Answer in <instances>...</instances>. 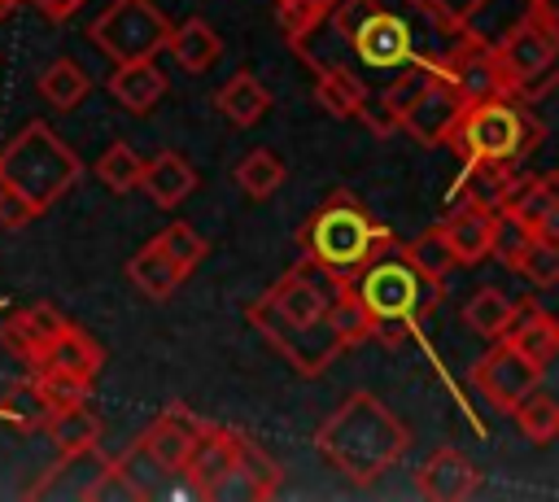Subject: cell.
Segmentation results:
<instances>
[{"label": "cell", "mask_w": 559, "mask_h": 502, "mask_svg": "<svg viewBox=\"0 0 559 502\" xmlns=\"http://www.w3.org/2000/svg\"><path fill=\"white\" fill-rule=\"evenodd\" d=\"M236 454H240V432L205 423L201 437H197V445H192V454L183 458L179 471L188 476L192 493L214 498V493H223L227 480H236Z\"/></svg>", "instance_id": "5bb4252c"}, {"label": "cell", "mask_w": 559, "mask_h": 502, "mask_svg": "<svg viewBox=\"0 0 559 502\" xmlns=\"http://www.w3.org/2000/svg\"><path fill=\"white\" fill-rule=\"evenodd\" d=\"M127 279H131V288L140 292V297H148V301H166V297H175V288L183 284V275L175 271V262L148 240V244H140L131 258H127Z\"/></svg>", "instance_id": "4316f807"}, {"label": "cell", "mask_w": 559, "mask_h": 502, "mask_svg": "<svg viewBox=\"0 0 559 502\" xmlns=\"http://www.w3.org/2000/svg\"><path fill=\"white\" fill-rule=\"evenodd\" d=\"M79 179H83L79 153L48 122H39V118L26 122L0 148V183H9L13 192H22L39 210H48L52 201H61Z\"/></svg>", "instance_id": "8992f818"}, {"label": "cell", "mask_w": 559, "mask_h": 502, "mask_svg": "<svg viewBox=\"0 0 559 502\" xmlns=\"http://www.w3.org/2000/svg\"><path fill=\"white\" fill-rule=\"evenodd\" d=\"M44 210L39 205H31L22 192H13L9 183H0V227L4 231H22L26 223H35Z\"/></svg>", "instance_id": "7bdbcfd3"}, {"label": "cell", "mask_w": 559, "mask_h": 502, "mask_svg": "<svg viewBox=\"0 0 559 502\" xmlns=\"http://www.w3.org/2000/svg\"><path fill=\"white\" fill-rule=\"evenodd\" d=\"M314 100H319L332 118L371 122V131H376L371 92H367V83H362L349 65H341V61H314Z\"/></svg>", "instance_id": "ac0fdd59"}, {"label": "cell", "mask_w": 559, "mask_h": 502, "mask_svg": "<svg viewBox=\"0 0 559 502\" xmlns=\"http://www.w3.org/2000/svg\"><path fill=\"white\" fill-rule=\"evenodd\" d=\"M166 48H170V57H175L188 74H205V70L223 57V39H218V31H214L205 17H183L179 26H170Z\"/></svg>", "instance_id": "d4e9b609"}, {"label": "cell", "mask_w": 559, "mask_h": 502, "mask_svg": "<svg viewBox=\"0 0 559 502\" xmlns=\"http://www.w3.org/2000/svg\"><path fill=\"white\" fill-rule=\"evenodd\" d=\"M26 4H31L44 22H52V26H57V22H66L70 13H79L87 0H26Z\"/></svg>", "instance_id": "ee69618b"}, {"label": "cell", "mask_w": 559, "mask_h": 502, "mask_svg": "<svg viewBox=\"0 0 559 502\" xmlns=\"http://www.w3.org/2000/svg\"><path fill=\"white\" fill-rule=\"evenodd\" d=\"M284 162H280V153H271V148H249L245 157H240V166H236V188L249 196V201H266L280 183H284Z\"/></svg>", "instance_id": "1f68e13d"}, {"label": "cell", "mask_w": 559, "mask_h": 502, "mask_svg": "<svg viewBox=\"0 0 559 502\" xmlns=\"http://www.w3.org/2000/svg\"><path fill=\"white\" fill-rule=\"evenodd\" d=\"M406 258H411L424 275H432V279H445V275L454 271V253H450L441 227H428L419 240H411V244H406Z\"/></svg>", "instance_id": "f35d334b"}, {"label": "cell", "mask_w": 559, "mask_h": 502, "mask_svg": "<svg viewBox=\"0 0 559 502\" xmlns=\"http://www.w3.org/2000/svg\"><path fill=\"white\" fill-rule=\"evenodd\" d=\"M201 428H205V423H201L188 406H166V410L144 428V437L135 441V450H131V454H148L157 467L179 471V467H183V458L192 454V445H197Z\"/></svg>", "instance_id": "2e32d148"}, {"label": "cell", "mask_w": 559, "mask_h": 502, "mask_svg": "<svg viewBox=\"0 0 559 502\" xmlns=\"http://www.w3.org/2000/svg\"><path fill=\"white\" fill-rule=\"evenodd\" d=\"M328 9H332V0H284V4H275V26L297 48L310 31H319V22L328 17Z\"/></svg>", "instance_id": "74e56055"}, {"label": "cell", "mask_w": 559, "mask_h": 502, "mask_svg": "<svg viewBox=\"0 0 559 502\" xmlns=\"http://www.w3.org/2000/svg\"><path fill=\"white\" fill-rule=\"evenodd\" d=\"M406 445H411L406 423L367 389L349 393L314 432V450L358 489H367L384 471H393L397 458L406 454Z\"/></svg>", "instance_id": "7a4b0ae2"}, {"label": "cell", "mask_w": 559, "mask_h": 502, "mask_svg": "<svg viewBox=\"0 0 559 502\" xmlns=\"http://www.w3.org/2000/svg\"><path fill=\"white\" fill-rule=\"evenodd\" d=\"M140 188L148 192V201H153V205L175 210L179 201H188V196H192V188H197V170H192V162H188L183 153L162 148V153L144 157Z\"/></svg>", "instance_id": "44dd1931"}, {"label": "cell", "mask_w": 559, "mask_h": 502, "mask_svg": "<svg viewBox=\"0 0 559 502\" xmlns=\"http://www.w3.org/2000/svg\"><path fill=\"white\" fill-rule=\"evenodd\" d=\"M166 35H170V17H166L153 0H114V4H105V13L92 17V26H87V39H92L96 52L109 57L114 65L157 57V52L166 48Z\"/></svg>", "instance_id": "9c48e42d"}, {"label": "cell", "mask_w": 559, "mask_h": 502, "mask_svg": "<svg viewBox=\"0 0 559 502\" xmlns=\"http://www.w3.org/2000/svg\"><path fill=\"white\" fill-rule=\"evenodd\" d=\"M493 214L480 205H454L437 227L454 253V266H480L489 258V236H493Z\"/></svg>", "instance_id": "d6986e66"}, {"label": "cell", "mask_w": 559, "mask_h": 502, "mask_svg": "<svg viewBox=\"0 0 559 502\" xmlns=\"http://www.w3.org/2000/svg\"><path fill=\"white\" fill-rule=\"evenodd\" d=\"M498 214L515 218L533 236H555L559 240V175L546 170V175L515 179V188L507 192V201H502Z\"/></svg>", "instance_id": "9a60e30c"}, {"label": "cell", "mask_w": 559, "mask_h": 502, "mask_svg": "<svg viewBox=\"0 0 559 502\" xmlns=\"http://www.w3.org/2000/svg\"><path fill=\"white\" fill-rule=\"evenodd\" d=\"M542 375H546V367L528 362L520 349H511V345L498 336L493 349L472 362V375H467V380H472V389H476L498 415H511V410L520 406V397L542 384Z\"/></svg>", "instance_id": "8fae6325"}, {"label": "cell", "mask_w": 559, "mask_h": 502, "mask_svg": "<svg viewBox=\"0 0 559 502\" xmlns=\"http://www.w3.org/2000/svg\"><path fill=\"white\" fill-rule=\"evenodd\" d=\"M511 415H515V428L524 432L528 445H550L555 432H559V402H555L542 384H537L533 393H524Z\"/></svg>", "instance_id": "4dcf8cb0"}, {"label": "cell", "mask_w": 559, "mask_h": 502, "mask_svg": "<svg viewBox=\"0 0 559 502\" xmlns=\"http://www.w3.org/2000/svg\"><path fill=\"white\" fill-rule=\"evenodd\" d=\"M502 340H507L511 349H520L528 362L550 367L555 354H559V323H555V314H546L542 306H515V319H511V327L502 332Z\"/></svg>", "instance_id": "603a6c76"}, {"label": "cell", "mask_w": 559, "mask_h": 502, "mask_svg": "<svg viewBox=\"0 0 559 502\" xmlns=\"http://www.w3.org/2000/svg\"><path fill=\"white\" fill-rule=\"evenodd\" d=\"M358 301L367 306L371 314V336L376 340H402L406 332L419 327V319L445 297V279H432L424 275L411 258H406V244L389 240L380 244L354 275H349Z\"/></svg>", "instance_id": "3957f363"}, {"label": "cell", "mask_w": 559, "mask_h": 502, "mask_svg": "<svg viewBox=\"0 0 559 502\" xmlns=\"http://www.w3.org/2000/svg\"><path fill=\"white\" fill-rule=\"evenodd\" d=\"M87 92H92V79L74 57H57L39 70V96L52 109H74V105L87 100Z\"/></svg>", "instance_id": "83f0119b"}, {"label": "cell", "mask_w": 559, "mask_h": 502, "mask_svg": "<svg viewBox=\"0 0 559 502\" xmlns=\"http://www.w3.org/2000/svg\"><path fill=\"white\" fill-rule=\"evenodd\" d=\"M389 240H393V231H389L380 218H371V210H367L354 192H345V188L328 192V196L306 214V223L297 227L301 253L314 258L319 266L336 271V275H354V271H358L380 244H389Z\"/></svg>", "instance_id": "277c9868"}, {"label": "cell", "mask_w": 559, "mask_h": 502, "mask_svg": "<svg viewBox=\"0 0 559 502\" xmlns=\"http://www.w3.org/2000/svg\"><path fill=\"white\" fill-rule=\"evenodd\" d=\"M105 87H109V96H114L122 109L148 113V109L166 96V74L157 70L153 57H144V61H122V65H114V74H109Z\"/></svg>", "instance_id": "cb8c5ba5"}, {"label": "cell", "mask_w": 559, "mask_h": 502, "mask_svg": "<svg viewBox=\"0 0 559 502\" xmlns=\"http://www.w3.org/2000/svg\"><path fill=\"white\" fill-rule=\"evenodd\" d=\"M153 244L175 262V271L188 279L201 262H205V253H210V244L197 236V227L192 223H183V218H175V223H166L157 236H153Z\"/></svg>", "instance_id": "836d02e7"}, {"label": "cell", "mask_w": 559, "mask_h": 502, "mask_svg": "<svg viewBox=\"0 0 559 502\" xmlns=\"http://www.w3.org/2000/svg\"><path fill=\"white\" fill-rule=\"evenodd\" d=\"M415 4H419V9L441 26V31H450V35H454V31L472 26V17H476L489 0H415Z\"/></svg>", "instance_id": "b9f144b4"}, {"label": "cell", "mask_w": 559, "mask_h": 502, "mask_svg": "<svg viewBox=\"0 0 559 502\" xmlns=\"http://www.w3.org/2000/svg\"><path fill=\"white\" fill-rule=\"evenodd\" d=\"M542 144V118L533 105H520L511 96H485L459 109L445 148H454L463 162H524Z\"/></svg>", "instance_id": "5b68a950"}, {"label": "cell", "mask_w": 559, "mask_h": 502, "mask_svg": "<svg viewBox=\"0 0 559 502\" xmlns=\"http://www.w3.org/2000/svg\"><path fill=\"white\" fill-rule=\"evenodd\" d=\"M44 432L52 437L57 450H87V445H100V432L105 428H100V415L83 402V406H70V410L52 415Z\"/></svg>", "instance_id": "d6a6232c"}, {"label": "cell", "mask_w": 559, "mask_h": 502, "mask_svg": "<svg viewBox=\"0 0 559 502\" xmlns=\"http://www.w3.org/2000/svg\"><path fill=\"white\" fill-rule=\"evenodd\" d=\"M31 380H35V389H39L48 415H61V410H70V406H83L87 393H92V384H79V380H66V375H39V371H31Z\"/></svg>", "instance_id": "ab89813d"}, {"label": "cell", "mask_w": 559, "mask_h": 502, "mask_svg": "<svg viewBox=\"0 0 559 502\" xmlns=\"http://www.w3.org/2000/svg\"><path fill=\"white\" fill-rule=\"evenodd\" d=\"M463 105H467V100H463V92H459L450 65H445V57L437 52V57H424L419 87H415L411 105L402 109L397 127H402L411 140L437 148V144H445V135H450V127H454V118H459Z\"/></svg>", "instance_id": "30bf717a"}, {"label": "cell", "mask_w": 559, "mask_h": 502, "mask_svg": "<svg viewBox=\"0 0 559 502\" xmlns=\"http://www.w3.org/2000/svg\"><path fill=\"white\" fill-rule=\"evenodd\" d=\"M515 319V301L502 288H476L463 306V323L480 336V340H498Z\"/></svg>", "instance_id": "f1b7e54d"}, {"label": "cell", "mask_w": 559, "mask_h": 502, "mask_svg": "<svg viewBox=\"0 0 559 502\" xmlns=\"http://www.w3.org/2000/svg\"><path fill=\"white\" fill-rule=\"evenodd\" d=\"M13 423H22V428H48V406H44V397H39V389H35V380H22L9 397H4V406H0Z\"/></svg>", "instance_id": "60d3db41"}, {"label": "cell", "mask_w": 559, "mask_h": 502, "mask_svg": "<svg viewBox=\"0 0 559 502\" xmlns=\"http://www.w3.org/2000/svg\"><path fill=\"white\" fill-rule=\"evenodd\" d=\"M328 323H332V332L341 336V345L345 349H354V345H362V340H371V314H367V306L358 301V292H354V284H349V275L341 279V288L332 292V306H328Z\"/></svg>", "instance_id": "f546056e"}, {"label": "cell", "mask_w": 559, "mask_h": 502, "mask_svg": "<svg viewBox=\"0 0 559 502\" xmlns=\"http://www.w3.org/2000/svg\"><path fill=\"white\" fill-rule=\"evenodd\" d=\"M214 109L231 122V127H258L262 122V113L271 109V92L262 87V79L258 74H249V70H240V74H231L218 92H214Z\"/></svg>", "instance_id": "484cf974"}, {"label": "cell", "mask_w": 559, "mask_h": 502, "mask_svg": "<svg viewBox=\"0 0 559 502\" xmlns=\"http://www.w3.org/2000/svg\"><path fill=\"white\" fill-rule=\"evenodd\" d=\"M524 17L559 31V0H524Z\"/></svg>", "instance_id": "f6af8a7d"}, {"label": "cell", "mask_w": 559, "mask_h": 502, "mask_svg": "<svg viewBox=\"0 0 559 502\" xmlns=\"http://www.w3.org/2000/svg\"><path fill=\"white\" fill-rule=\"evenodd\" d=\"M17 4H22V0H0V22H4V17H9Z\"/></svg>", "instance_id": "bcb514c9"}, {"label": "cell", "mask_w": 559, "mask_h": 502, "mask_svg": "<svg viewBox=\"0 0 559 502\" xmlns=\"http://www.w3.org/2000/svg\"><path fill=\"white\" fill-rule=\"evenodd\" d=\"M319 26H328L349 48V57L376 74H397L419 57L415 31L406 26V17L389 13L380 0H332Z\"/></svg>", "instance_id": "52a82bcc"}, {"label": "cell", "mask_w": 559, "mask_h": 502, "mask_svg": "<svg viewBox=\"0 0 559 502\" xmlns=\"http://www.w3.org/2000/svg\"><path fill=\"white\" fill-rule=\"evenodd\" d=\"M511 271L520 279H528L533 288H555L559 284V240L555 236H528V244L520 249Z\"/></svg>", "instance_id": "d590c367"}, {"label": "cell", "mask_w": 559, "mask_h": 502, "mask_svg": "<svg viewBox=\"0 0 559 502\" xmlns=\"http://www.w3.org/2000/svg\"><path fill=\"white\" fill-rule=\"evenodd\" d=\"M476 485H480L476 463L463 450H454V445L432 450L428 463L415 476V493L428 498V502H463V498L476 493Z\"/></svg>", "instance_id": "e0dca14e"}, {"label": "cell", "mask_w": 559, "mask_h": 502, "mask_svg": "<svg viewBox=\"0 0 559 502\" xmlns=\"http://www.w3.org/2000/svg\"><path fill=\"white\" fill-rule=\"evenodd\" d=\"M275 4H284V0H275Z\"/></svg>", "instance_id": "7dc6e473"}, {"label": "cell", "mask_w": 559, "mask_h": 502, "mask_svg": "<svg viewBox=\"0 0 559 502\" xmlns=\"http://www.w3.org/2000/svg\"><path fill=\"white\" fill-rule=\"evenodd\" d=\"M520 170L515 162H463L459 183L450 188V205H480V210H502L507 192L515 188Z\"/></svg>", "instance_id": "ffe728a7"}, {"label": "cell", "mask_w": 559, "mask_h": 502, "mask_svg": "<svg viewBox=\"0 0 559 502\" xmlns=\"http://www.w3.org/2000/svg\"><path fill=\"white\" fill-rule=\"evenodd\" d=\"M441 57H445V65H450V74H454V83H459V92H463L467 105L472 100H485V96H511L507 92V79L498 70L493 44L480 39V35H472L467 26L454 31V44Z\"/></svg>", "instance_id": "7c38bea8"}, {"label": "cell", "mask_w": 559, "mask_h": 502, "mask_svg": "<svg viewBox=\"0 0 559 502\" xmlns=\"http://www.w3.org/2000/svg\"><path fill=\"white\" fill-rule=\"evenodd\" d=\"M236 476L245 480V493L249 498H271L275 489H280V480H284V471L249 441V437H240V454H236Z\"/></svg>", "instance_id": "8d00e7d4"}, {"label": "cell", "mask_w": 559, "mask_h": 502, "mask_svg": "<svg viewBox=\"0 0 559 502\" xmlns=\"http://www.w3.org/2000/svg\"><path fill=\"white\" fill-rule=\"evenodd\" d=\"M61 327H66L61 310L48 306V301H35V306L13 310V314L0 323V340H4V349H13V354L26 362V358H31L35 349H44Z\"/></svg>", "instance_id": "7402d4cb"}, {"label": "cell", "mask_w": 559, "mask_h": 502, "mask_svg": "<svg viewBox=\"0 0 559 502\" xmlns=\"http://www.w3.org/2000/svg\"><path fill=\"white\" fill-rule=\"evenodd\" d=\"M140 170H144V157H140L127 140H114V144L105 148V157L96 162V179H100L114 196L135 192V188H140Z\"/></svg>", "instance_id": "e575fe53"}, {"label": "cell", "mask_w": 559, "mask_h": 502, "mask_svg": "<svg viewBox=\"0 0 559 502\" xmlns=\"http://www.w3.org/2000/svg\"><path fill=\"white\" fill-rule=\"evenodd\" d=\"M341 279L345 275H336L301 253V262H293V271L284 279H275L262 297H253L245 306V319L253 323V332L306 380L323 375L336 362V354L345 349L328 323V306H332V292L341 288Z\"/></svg>", "instance_id": "6da1fadb"}, {"label": "cell", "mask_w": 559, "mask_h": 502, "mask_svg": "<svg viewBox=\"0 0 559 502\" xmlns=\"http://www.w3.org/2000/svg\"><path fill=\"white\" fill-rule=\"evenodd\" d=\"M493 57H498V70L507 79V92L511 100L520 105H533L550 92L555 83V57H559V31L555 26H542L533 17H520L498 44H493Z\"/></svg>", "instance_id": "ba28073f"}, {"label": "cell", "mask_w": 559, "mask_h": 502, "mask_svg": "<svg viewBox=\"0 0 559 502\" xmlns=\"http://www.w3.org/2000/svg\"><path fill=\"white\" fill-rule=\"evenodd\" d=\"M31 371L39 375H66V380H79V384H96L100 367H105V349L74 323H66L44 349H35L31 358Z\"/></svg>", "instance_id": "4fadbf2b"}]
</instances>
